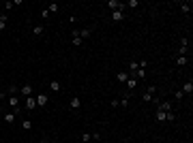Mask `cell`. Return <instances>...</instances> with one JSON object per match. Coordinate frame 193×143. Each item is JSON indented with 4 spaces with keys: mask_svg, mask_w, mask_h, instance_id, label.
I'll return each mask as SVG.
<instances>
[{
    "mask_svg": "<svg viewBox=\"0 0 193 143\" xmlns=\"http://www.w3.org/2000/svg\"><path fill=\"white\" fill-rule=\"evenodd\" d=\"M9 107H11V109L15 111V115L20 113V98L17 96H9Z\"/></svg>",
    "mask_w": 193,
    "mask_h": 143,
    "instance_id": "1",
    "label": "cell"
},
{
    "mask_svg": "<svg viewBox=\"0 0 193 143\" xmlns=\"http://www.w3.org/2000/svg\"><path fill=\"white\" fill-rule=\"evenodd\" d=\"M154 92H157V90H154V86H150L148 90H146V92L142 94V98H144V103H150L152 98H154Z\"/></svg>",
    "mask_w": 193,
    "mask_h": 143,
    "instance_id": "2",
    "label": "cell"
},
{
    "mask_svg": "<svg viewBox=\"0 0 193 143\" xmlns=\"http://www.w3.org/2000/svg\"><path fill=\"white\" fill-rule=\"evenodd\" d=\"M107 6L112 9V11H122V9H125V4L118 2V0H107Z\"/></svg>",
    "mask_w": 193,
    "mask_h": 143,
    "instance_id": "3",
    "label": "cell"
},
{
    "mask_svg": "<svg viewBox=\"0 0 193 143\" xmlns=\"http://www.w3.org/2000/svg\"><path fill=\"white\" fill-rule=\"evenodd\" d=\"M135 88H137V79L135 77H129L127 79V92H133Z\"/></svg>",
    "mask_w": 193,
    "mask_h": 143,
    "instance_id": "4",
    "label": "cell"
},
{
    "mask_svg": "<svg viewBox=\"0 0 193 143\" xmlns=\"http://www.w3.org/2000/svg\"><path fill=\"white\" fill-rule=\"evenodd\" d=\"M191 92H193V81L187 79V81L182 83V94H191Z\"/></svg>",
    "mask_w": 193,
    "mask_h": 143,
    "instance_id": "5",
    "label": "cell"
},
{
    "mask_svg": "<svg viewBox=\"0 0 193 143\" xmlns=\"http://www.w3.org/2000/svg\"><path fill=\"white\" fill-rule=\"evenodd\" d=\"M79 107H82V98L79 96H73L71 98V109L75 111V109H79Z\"/></svg>",
    "mask_w": 193,
    "mask_h": 143,
    "instance_id": "6",
    "label": "cell"
},
{
    "mask_svg": "<svg viewBox=\"0 0 193 143\" xmlns=\"http://www.w3.org/2000/svg\"><path fill=\"white\" fill-rule=\"evenodd\" d=\"M47 105V94H39L36 96V107H45Z\"/></svg>",
    "mask_w": 193,
    "mask_h": 143,
    "instance_id": "7",
    "label": "cell"
},
{
    "mask_svg": "<svg viewBox=\"0 0 193 143\" xmlns=\"http://www.w3.org/2000/svg\"><path fill=\"white\" fill-rule=\"evenodd\" d=\"M26 109H30V111H34V109H36V101H34L32 96L26 98Z\"/></svg>",
    "mask_w": 193,
    "mask_h": 143,
    "instance_id": "8",
    "label": "cell"
},
{
    "mask_svg": "<svg viewBox=\"0 0 193 143\" xmlns=\"http://www.w3.org/2000/svg\"><path fill=\"white\" fill-rule=\"evenodd\" d=\"M20 92H22V94H24L26 98H28V96H32V86H30V83H26V86H22V90H20Z\"/></svg>",
    "mask_w": 193,
    "mask_h": 143,
    "instance_id": "9",
    "label": "cell"
},
{
    "mask_svg": "<svg viewBox=\"0 0 193 143\" xmlns=\"http://www.w3.org/2000/svg\"><path fill=\"white\" fill-rule=\"evenodd\" d=\"M2 120H4L7 124H13V122H15V111H9V113H4V115H2Z\"/></svg>",
    "mask_w": 193,
    "mask_h": 143,
    "instance_id": "10",
    "label": "cell"
},
{
    "mask_svg": "<svg viewBox=\"0 0 193 143\" xmlns=\"http://www.w3.org/2000/svg\"><path fill=\"white\" fill-rule=\"evenodd\" d=\"M71 43H73V45H75V47H79L82 43H84V41L79 39V32H77V30H73V41H71Z\"/></svg>",
    "mask_w": 193,
    "mask_h": 143,
    "instance_id": "11",
    "label": "cell"
},
{
    "mask_svg": "<svg viewBox=\"0 0 193 143\" xmlns=\"http://www.w3.org/2000/svg\"><path fill=\"white\" fill-rule=\"evenodd\" d=\"M43 32H45V26H43V24H36V26H34V30H32L34 37H41Z\"/></svg>",
    "mask_w": 193,
    "mask_h": 143,
    "instance_id": "12",
    "label": "cell"
},
{
    "mask_svg": "<svg viewBox=\"0 0 193 143\" xmlns=\"http://www.w3.org/2000/svg\"><path fill=\"white\" fill-rule=\"evenodd\" d=\"M129 77H131L129 73H118V75H116V81H118V83H127Z\"/></svg>",
    "mask_w": 193,
    "mask_h": 143,
    "instance_id": "13",
    "label": "cell"
},
{
    "mask_svg": "<svg viewBox=\"0 0 193 143\" xmlns=\"http://www.w3.org/2000/svg\"><path fill=\"white\" fill-rule=\"evenodd\" d=\"M137 68H140V64H137V60H131V62H129V75H133Z\"/></svg>",
    "mask_w": 193,
    "mask_h": 143,
    "instance_id": "14",
    "label": "cell"
},
{
    "mask_svg": "<svg viewBox=\"0 0 193 143\" xmlns=\"http://www.w3.org/2000/svg\"><path fill=\"white\" fill-rule=\"evenodd\" d=\"M131 77H135L137 81H140V79H144V77H146V70H144V68H137V70H135V73H133Z\"/></svg>",
    "mask_w": 193,
    "mask_h": 143,
    "instance_id": "15",
    "label": "cell"
},
{
    "mask_svg": "<svg viewBox=\"0 0 193 143\" xmlns=\"http://www.w3.org/2000/svg\"><path fill=\"white\" fill-rule=\"evenodd\" d=\"M112 19H114V22H122V19H125L122 11H112Z\"/></svg>",
    "mask_w": 193,
    "mask_h": 143,
    "instance_id": "16",
    "label": "cell"
},
{
    "mask_svg": "<svg viewBox=\"0 0 193 143\" xmlns=\"http://www.w3.org/2000/svg\"><path fill=\"white\" fill-rule=\"evenodd\" d=\"M77 32H79V39L84 41V39H88V37H90V32H92V30H90V28H84V30H77Z\"/></svg>",
    "mask_w": 193,
    "mask_h": 143,
    "instance_id": "17",
    "label": "cell"
},
{
    "mask_svg": "<svg viewBox=\"0 0 193 143\" xmlns=\"http://www.w3.org/2000/svg\"><path fill=\"white\" fill-rule=\"evenodd\" d=\"M180 11L185 13V15H189V13H191V2H182V4H180Z\"/></svg>",
    "mask_w": 193,
    "mask_h": 143,
    "instance_id": "18",
    "label": "cell"
},
{
    "mask_svg": "<svg viewBox=\"0 0 193 143\" xmlns=\"http://www.w3.org/2000/svg\"><path fill=\"white\" fill-rule=\"evenodd\" d=\"M7 19H9V17H7V13H2V15H0V32H2V30L7 28Z\"/></svg>",
    "mask_w": 193,
    "mask_h": 143,
    "instance_id": "19",
    "label": "cell"
},
{
    "mask_svg": "<svg viewBox=\"0 0 193 143\" xmlns=\"http://www.w3.org/2000/svg\"><path fill=\"white\" fill-rule=\"evenodd\" d=\"M50 88H52V92H60V88H62V86H60V81H56V79H54V81L50 83Z\"/></svg>",
    "mask_w": 193,
    "mask_h": 143,
    "instance_id": "20",
    "label": "cell"
},
{
    "mask_svg": "<svg viewBox=\"0 0 193 143\" xmlns=\"http://www.w3.org/2000/svg\"><path fill=\"white\" fill-rule=\"evenodd\" d=\"M187 64V56H176V66H185Z\"/></svg>",
    "mask_w": 193,
    "mask_h": 143,
    "instance_id": "21",
    "label": "cell"
},
{
    "mask_svg": "<svg viewBox=\"0 0 193 143\" xmlns=\"http://www.w3.org/2000/svg\"><path fill=\"white\" fill-rule=\"evenodd\" d=\"M154 115H157L159 122H165V111H159V109H157V111H154Z\"/></svg>",
    "mask_w": 193,
    "mask_h": 143,
    "instance_id": "22",
    "label": "cell"
},
{
    "mask_svg": "<svg viewBox=\"0 0 193 143\" xmlns=\"http://www.w3.org/2000/svg\"><path fill=\"white\" fill-rule=\"evenodd\" d=\"M22 128H24V130H30V128H32V122H30V120H24V122H22Z\"/></svg>",
    "mask_w": 193,
    "mask_h": 143,
    "instance_id": "23",
    "label": "cell"
},
{
    "mask_svg": "<svg viewBox=\"0 0 193 143\" xmlns=\"http://www.w3.org/2000/svg\"><path fill=\"white\" fill-rule=\"evenodd\" d=\"M58 9H60V6H58L56 2H52V4L47 6V11H50V13H56V11H58Z\"/></svg>",
    "mask_w": 193,
    "mask_h": 143,
    "instance_id": "24",
    "label": "cell"
},
{
    "mask_svg": "<svg viewBox=\"0 0 193 143\" xmlns=\"http://www.w3.org/2000/svg\"><path fill=\"white\" fill-rule=\"evenodd\" d=\"M90 139H92V135H90V132H82V141H84V143H88Z\"/></svg>",
    "mask_w": 193,
    "mask_h": 143,
    "instance_id": "25",
    "label": "cell"
},
{
    "mask_svg": "<svg viewBox=\"0 0 193 143\" xmlns=\"http://www.w3.org/2000/svg\"><path fill=\"white\" fill-rule=\"evenodd\" d=\"M15 4H13V0H9V2H4V11H11Z\"/></svg>",
    "mask_w": 193,
    "mask_h": 143,
    "instance_id": "26",
    "label": "cell"
},
{
    "mask_svg": "<svg viewBox=\"0 0 193 143\" xmlns=\"http://www.w3.org/2000/svg\"><path fill=\"white\" fill-rule=\"evenodd\" d=\"M182 96H185V94H182V90H178V92H174V98H176V101H180Z\"/></svg>",
    "mask_w": 193,
    "mask_h": 143,
    "instance_id": "27",
    "label": "cell"
},
{
    "mask_svg": "<svg viewBox=\"0 0 193 143\" xmlns=\"http://www.w3.org/2000/svg\"><path fill=\"white\" fill-rule=\"evenodd\" d=\"M41 17H43V19H47V17H50V11H47V9H43V11H41Z\"/></svg>",
    "mask_w": 193,
    "mask_h": 143,
    "instance_id": "28",
    "label": "cell"
},
{
    "mask_svg": "<svg viewBox=\"0 0 193 143\" xmlns=\"http://www.w3.org/2000/svg\"><path fill=\"white\" fill-rule=\"evenodd\" d=\"M137 64H140V68H144V70H146V66H148V62H146V60H140Z\"/></svg>",
    "mask_w": 193,
    "mask_h": 143,
    "instance_id": "29",
    "label": "cell"
},
{
    "mask_svg": "<svg viewBox=\"0 0 193 143\" xmlns=\"http://www.w3.org/2000/svg\"><path fill=\"white\" fill-rule=\"evenodd\" d=\"M39 143H50V141H47V139H41V141H39Z\"/></svg>",
    "mask_w": 193,
    "mask_h": 143,
    "instance_id": "30",
    "label": "cell"
},
{
    "mask_svg": "<svg viewBox=\"0 0 193 143\" xmlns=\"http://www.w3.org/2000/svg\"><path fill=\"white\" fill-rule=\"evenodd\" d=\"M0 118H2V109H0Z\"/></svg>",
    "mask_w": 193,
    "mask_h": 143,
    "instance_id": "31",
    "label": "cell"
}]
</instances>
